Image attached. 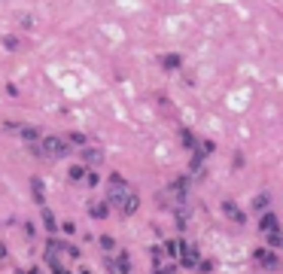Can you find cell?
Listing matches in <instances>:
<instances>
[{
  "instance_id": "6da1fadb",
  "label": "cell",
  "mask_w": 283,
  "mask_h": 274,
  "mask_svg": "<svg viewBox=\"0 0 283 274\" xmlns=\"http://www.w3.org/2000/svg\"><path fill=\"white\" fill-rule=\"evenodd\" d=\"M107 195H110V204H113V207H116L122 217H134V214H137V207H140L137 192L131 189V183H128L122 174H110Z\"/></svg>"
},
{
  "instance_id": "7a4b0ae2",
  "label": "cell",
  "mask_w": 283,
  "mask_h": 274,
  "mask_svg": "<svg viewBox=\"0 0 283 274\" xmlns=\"http://www.w3.org/2000/svg\"><path fill=\"white\" fill-rule=\"evenodd\" d=\"M30 153L40 159H64V156H70V143L64 140V137H58V134H46V137H40L37 143H30Z\"/></svg>"
},
{
  "instance_id": "3957f363",
  "label": "cell",
  "mask_w": 283,
  "mask_h": 274,
  "mask_svg": "<svg viewBox=\"0 0 283 274\" xmlns=\"http://www.w3.org/2000/svg\"><path fill=\"white\" fill-rule=\"evenodd\" d=\"M180 262H183L186 268H198V262H201V253H198V247H195V244H186V241H180Z\"/></svg>"
},
{
  "instance_id": "277c9868",
  "label": "cell",
  "mask_w": 283,
  "mask_h": 274,
  "mask_svg": "<svg viewBox=\"0 0 283 274\" xmlns=\"http://www.w3.org/2000/svg\"><path fill=\"white\" fill-rule=\"evenodd\" d=\"M253 259H256L262 268H277V265H280V259H277V256H274L268 247H259V250L253 253Z\"/></svg>"
},
{
  "instance_id": "5b68a950",
  "label": "cell",
  "mask_w": 283,
  "mask_h": 274,
  "mask_svg": "<svg viewBox=\"0 0 283 274\" xmlns=\"http://www.w3.org/2000/svg\"><path fill=\"white\" fill-rule=\"evenodd\" d=\"M79 156H82V162H85V165H91V168H95V165H101V162H104V153H101V149H98V146H85V149H82V153H79Z\"/></svg>"
},
{
  "instance_id": "8992f818",
  "label": "cell",
  "mask_w": 283,
  "mask_h": 274,
  "mask_svg": "<svg viewBox=\"0 0 283 274\" xmlns=\"http://www.w3.org/2000/svg\"><path fill=\"white\" fill-rule=\"evenodd\" d=\"M107 268H110L113 274H125V271H128V256L119 253L116 259H107Z\"/></svg>"
},
{
  "instance_id": "52a82bcc",
  "label": "cell",
  "mask_w": 283,
  "mask_h": 274,
  "mask_svg": "<svg viewBox=\"0 0 283 274\" xmlns=\"http://www.w3.org/2000/svg\"><path fill=\"white\" fill-rule=\"evenodd\" d=\"M223 210H226V217H229V220H235L238 226H244V214L238 210V204H235V201H223Z\"/></svg>"
},
{
  "instance_id": "ba28073f",
  "label": "cell",
  "mask_w": 283,
  "mask_h": 274,
  "mask_svg": "<svg viewBox=\"0 0 283 274\" xmlns=\"http://www.w3.org/2000/svg\"><path fill=\"white\" fill-rule=\"evenodd\" d=\"M259 229H262L265 235H271V232H277V229H280V223H277V217H274V214H265V217L259 220Z\"/></svg>"
},
{
  "instance_id": "9c48e42d",
  "label": "cell",
  "mask_w": 283,
  "mask_h": 274,
  "mask_svg": "<svg viewBox=\"0 0 283 274\" xmlns=\"http://www.w3.org/2000/svg\"><path fill=\"white\" fill-rule=\"evenodd\" d=\"M180 64H183V58H180L177 52H168V55H162V67H165V70H177Z\"/></svg>"
},
{
  "instance_id": "30bf717a",
  "label": "cell",
  "mask_w": 283,
  "mask_h": 274,
  "mask_svg": "<svg viewBox=\"0 0 283 274\" xmlns=\"http://www.w3.org/2000/svg\"><path fill=\"white\" fill-rule=\"evenodd\" d=\"M180 140H183V146H186V149L198 153V140H195V134H192L189 128H183V131H180Z\"/></svg>"
},
{
  "instance_id": "8fae6325",
  "label": "cell",
  "mask_w": 283,
  "mask_h": 274,
  "mask_svg": "<svg viewBox=\"0 0 283 274\" xmlns=\"http://www.w3.org/2000/svg\"><path fill=\"white\" fill-rule=\"evenodd\" d=\"M88 214H91L95 220H107V217H110V207H107L104 201H95V204L88 207Z\"/></svg>"
},
{
  "instance_id": "7c38bea8",
  "label": "cell",
  "mask_w": 283,
  "mask_h": 274,
  "mask_svg": "<svg viewBox=\"0 0 283 274\" xmlns=\"http://www.w3.org/2000/svg\"><path fill=\"white\" fill-rule=\"evenodd\" d=\"M18 134H21L24 140H30V143H37V140H40V131H37V128H30V125H24Z\"/></svg>"
},
{
  "instance_id": "4fadbf2b",
  "label": "cell",
  "mask_w": 283,
  "mask_h": 274,
  "mask_svg": "<svg viewBox=\"0 0 283 274\" xmlns=\"http://www.w3.org/2000/svg\"><path fill=\"white\" fill-rule=\"evenodd\" d=\"M40 214H43V223H46V229H49V232H55L58 226H55V217H52V210H49V207H43Z\"/></svg>"
},
{
  "instance_id": "5bb4252c",
  "label": "cell",
  "mask_w": 283,
  "mask_h": 274,
  "mask_svg": "<svg viewBox=\"0 0 283 274\" xmlns=\"http://www.w3.org/2000/svg\"><path fill=\"white\" fill-rule=\"evenodd\" d=\"M70 180H85V168L73 165V168H70Z\"/></svg>"
},
{
  "instance_id": "9a60e30c",
  "label": "cell",
  "mask_w": 283,
  "mask_h": 274,
  "mask_svg": "<svg viewBox=\"0 0 283 274\" xmlns=\"http://www.w3.org/2000/svg\"><path fill=\"white\" fill-rule=\"evenodd\" d=\"M165 250H168V256H180V241H168Z\"/></svg>"
},
{
  "instance_id": "2e32d148",
  "label": "cell",
  "mask_w": 283,
  "mask_h": 274,
  "mask_svg": "<svg viewBox=\"0 0 283 274\" xmlns=\"http://www.w3.org/2000/svg\"><path fill=\"white\" fill-rule=\"evenodd\" d=\"M268 238H271V247H283V232H280V229H277V232H271Z\"/></svg>"
},
{
  "instance_id": "e0dca14e",
  "label": "cell",
  "mask_w": 283,
  "mask_h": 274,
  "mask_svg": "<svg viewBox=\"0 0 283 274\" xmlns=\"http://www.w3.org/2000/svg\"><path fill=\"white\" fill-rule=\"evenodd\" d=\"M85 183H88V186H98V183H101V180H98V174H95L91 168L85 171Z\"/></svg>"
},
{
  "instance_id": "ac0fdd59",
  "label": "cell",
  "mask_w": 283,
  "mask_h": 274,
  "mask_svg": "<svg viewBox=\"0 0 283 274\" xmlns=\"http://www.w3.org/2000/svg\"><path fill=\"white\" fill-rule=\"evenodd\" d=\"M34 195H37V201L43 204V183H40L37 177H34Z\"/></svg>"
},
{
  "instance_id": "d6986e66",
  "label": "cell",
  "mask_w": 283,
  "mask_h": 274,
  "mask_svg": "<svg viewBox=\"0 0 283 274\" xmlns=\"http://www.w3.org/2000/svg\"><path fill=\"white\" fill-rule=\"evenodd\" d=\"M253 207H256V210H265V207H268V195H259V198L253 201Z\"/></svg>"
},
{
  "instance_id": "ffe728a7",
  "label": "cell",
  "mask_w": 283,
  "mask_h": 274,
  "mask_svg": "<svg viewBox=\"0 0 283 274\" xmlns=\"http://www.w3.org/2000/svg\"><path fill=\"white\" fill-rule=\"evenodd\" d=\"M101 247H104V250H113V247H116V241H113L110 235H104V238H101Z\"/></svg>"
},
{
  "instance_id": "44dd1931",
  "label": "cell",
  "mask_w": 283,
  "mask_h": 274,
  "mask_svg": "<svg viewBox=\"0 0 283 274\" xmlns=\"http://www.w3.org/2000/svg\"><path fill=\"white\" fill-rule=\"evenodd\" d=\"M70 143H85V134H79V131H70Z\"/></svg>"
},
{
  "instance_id": "7402d4cb",
  "label": "cell",
  "mask_w": 283,
  "mask_h": 274,
  "mask_svg": "<svg viewBox=\"0 0 283 274\" xmlns=\"http://www.w3.org/2000/svg\"><path fill=\"white\" fill-rule=\"evenodd\" d=\"M3 46H6V49H18V40H12V37H3Z\"/></svg>"
},
{
  "instance_id": "603a6c76",
  "label": "cell",
  "mask_w": 283,
  "mask_h": 274,
  "mask_svg": "<svg viewBox=\"0 0 283 274\" xmlns=\"http://www.w3.org/2000/svg\"><path fill=\"white\" fill-rule=\"evenodd\" d=\"M61 229H64V235H73V232H76V226H73L70 220H67V223H61Z\"/></svg>"
},
{
  "instance_id": "cb8c5ba5",
  "label": "cell",
  "mask_w": 283,
  "mask_h": 274,
  "mask_svg": "<svg viewBox=\"0 0 283 274\" xmlns=\"http://www.w3.org/2000/svg\"><path fill=\"white\" fill-rule=\"evenodd\" d=\"M3 259H6V247L0 244V265H3Z\"/></svg>"
},
{
  "instance_id": "d4e9b609",
  "label": "cell",
  "mask_w": 283,
  "mask_h": 274,
  "mask_svg": "<svg viewBox=\"0 0 283 274\" xmlns=\"http://www.w3.org/2000/svg\"><path fill=\"white\" fill-rule=\"evenodd\" d=\"M30 274H40V271H30Z\"/></svg>"
}]
</instances>
